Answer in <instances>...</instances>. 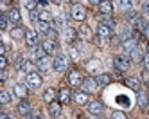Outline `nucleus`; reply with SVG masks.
<instances>
[{"label":"nucleus","instance_id":"nucleus-1","mask_svg":"<svg viewBox=\"0 0 149 119\" xmlns=\"http://www.w3.org/2000/svg\"><path fill=\"white\" fill-rule=\"evenodd\" d=\"M68 67V60L63 56V54H58V56L52 60V69H54L56 72H63V70H67Z\"/></svg>","mask_w":149,"mask_h":119},{"label":"nucleus","instance_id":"nucleus-2","mask_svg":"<svg viewBox=\"0 0 149 119\" xmlns=\"http://www.w3.org/2000/svg\"><path fill=\"white\" fill-rule=\"evenodd\" d=\"M113 67L119 72H126V70H130V60L124 58V56H115L113 58Z\"/></svg>","mask_w":149,"mask_h":119},{"label":"nucleus","instance_id":"nucleus-3","mask_svg":"<svg viewBox=\"0 0 149 119\" xmlns=\"http://www.w3.org/2000/svg\"><path fill=\"white\" fill-rule=\"evenodd\" d=\"M97 87H99V83H97V80L95 78H84L83 80V83H81V89H83V92H95L97 90Z\"/></svg>","mask_w":149,"mask_h":119},{"label":"nucleus","instance_id":"nucleus-4","mask_svg":"<svg viewBox=\"0 0 149 119\" xmlns=\"http://www.w3.org/2000/svg\"><path fill=\"white\" fill-rule=\"evenodd\" d=\"M70 16H72L74 20L81 22V20H84V16H86V11H84V7H83V6L74 4V6H72V9H70Z\"/></svg>","mask_w":149,"mask_h":119},{"label":"nucleus","instance_id":"nucleus-5","mask_svg":"<svg viewBox=\"0 0 149 119\" xmlns=\"http://www.w3.org/2000/svg\"><path fill=\"white\" fill-rule=\"evenodd\" d=\"M83 74L79 72V70H76V69H74V70H70L68 72V83L70 85H74V87H79L81 83H83Z\"/></svg>","mask_w":149,"mask_h":119},{"label":"nucleus","instance_id":"nucleus-6","mask_svg":"<svg viewBox=\"0 0 149 119\" xmlns=\"http://www.w3.org/2000/svg\"><path fill=\"white\" fill-rule=\"evenodd\" d=\"M111 35H113V31H111V27H110V25H106V24H99V27H97V36H99V38H106V40H110V38H111Z\"/></svg>","mask_w":149,"mask_h":119},{"label":"nucleus","instance_id":"nucleus-7","mask_svg":"<svg viewBox=\"0 0 149 119\" xmlns=\"http://www.w3.org/2000/svg\"><path fill=\"white\" fill-rule=\"evenodd\" d=\"M40 85H41V78H40V74H36V72L27 74V87H29V89H38Z\"/></svg>","mask_w":149,"mask_h":119},{"label":"nucleus","instance_id":"nucleus-8","mask_svg":"<svg viewBox=\"0 0 149 119\" xmlns=\"http://www.w3.org/2000/svg\"><path fill=\"white\" fill-rule=\"evenodd\" d=\"M25 42L29 47H36L38 45V32L36 31H25Z\"/></svg>","mask_w":149,"mask_h":119},{"label":"nucleus","instance_id":"nucleus-9","mask_svg":"<svg viewBox=\"0 0 149 119\" xmlns=\"http://www.w3.org/2000/svg\"><path fill=\"white\" fill-rule=\"evenodd\" d=\"M49 114H50V117H59V114H61V103L59 101L49 103Z\"/></svg>","mask_w":149,"mask_h":119},{"label":"nucleus","instance_id":"nucleus-10","mask_svg":"<svg viewBox=\"0 0 149 119\" xmlns=\"http://www.w3.org/2000/svg\"><path fill=\"white\" fill-rule=\"evenodd\" d=\"M88 112L93 114V115L101 114V112H102V103H101V101H90V103H88Z\"/></svg>","mask_w":149,"mask_h":119},{"label":"nucleus","instance_id":"nucleus-11","mask_svg":"<svg viewBox=\"0 0 149 119\" xmlns=\"http://www.w3.org/2000/svg\"><path fill=\"white\" fill-rule=\"evenodd\" d=\"M29 112H31V103L27 99H22L18 103V114L20 115H29Z\"/></svg>","mask_w":149,"mask_h":119},{"label":"nucleus","instance_id":"nucleus-12","mask_svg":"<svg viewBox=\"0 0 149 119\" xmlns=\"http://www.w3.org/2000/svg\"><path fill=\"white\" fill-rule=\"evenodd\" d=\"M122 47H124V51H126V52H131L133 49H136V40H135L133 36L126 38V40L122 42Z\"/></svg>","mask_w":149,"mask_h":119},{"label":"nucleus","instance_id":"nucleus-13","mask_svg":"<svg viewBox=\"0 0 149 119\" xmlns=\"http://www.w3.org/2000/svg\"><path fill=\"white\" fill-rule=\"evenodd\" d=\"M136 101H138V105H140V108H147V105H149V97H147L146 92L138 90V92H136Z\"/></svg>","mask_w":149,"mask_h":119},{"label":"nucleus","instance_id":"nucleus-14","mask_svg":"<svg viewBox=\"0 0 149 119\" xmlns=\"http://www.w3.org/2000/svg\"><path fill=\"white\" fill-rule=\"evenodd\" d=\"M41 47H43L45 54H54V52H56V42H54V40H45Z\"/></svg>","mask_w":149,"mask_h":119},{"label":"nucleus","instance_id":"nucleus-15","mask_svg":"<svg viewBox=\"0 0 149 119\" xmlns=\"http://www.w3.org/2000/svg\"><path fill=\"white\" fill-rule=\"evenodd\" d=\"M31 58H34V60H41V58H45V51L43 47H33L31 49Z\"/></svg>","mask_w":149,"mask_h":119},{"label":"nucleus","instance_id":"nucleus-16","mask_svg":"<svg viewBox=\"0 0 149 119\" xmlns=\"http://www.w3.org/2000/svg\"><path fill=\"white\" fill-rule=\"evenodd\" d=\"M74 101L77 105H86L88 103V94L86 92H76L74 94Z\"/></svg>","mask_w":149,"mask_h":119},{"label":"nucleus","instance_id":"nucleus-17","mask_svg":"<svg viewBox=\"0 0 149 119\" xmlns=\"http://www.w3.org/2000/svg\"><path fill=\"white\" fill-rule=\"evenodd\" d=\"M99 9H101L102 15H111L113 6H111V2H108V0H102V2L99 4Z\"/></svg>","mask_w":149,"mask_h":119},{"label":"nucleus","instance_id":"nucleus-18","mask_svg":"<svg viewBox=\"0 0 149 119\" xmlns=\"http://www.w3.org/2000/svg\"><path fill=\"white\" fill-rule=\"evenodd\" d=\"M27 92H29V90H27V87H25L24 83H16V85H15V94H16L18 97H22V99H24V97L27 96Z\"/></svg>","mask_w":149,"mask_h":119},{"label":"nucleus","instance_id":"nucleus-19","mask_svg":"<svg viewBox=\"0 0 149 119\" xmlns=\"http://www.w3.org/2000/svg\"><path fill=\"white\" fill-rule=\"evenodd\" d=\"M68 99H70V92H68L67 89H61V90L58 92V101H59L61 105H65V103H68Z\"/></svg>","mask_w":149,"mask_h":119},{"label":"nucleus","instance_id":"nucleus-20","mask_svg":"<svg viewBox=\"0 0 149 119\" xmlns=\"http://www.w3.org/2000/svg\"><path fill=\"white\" fill-rule=\"evenodd\" d=\"M7 16H9V22H13V24H18V22H20V11H18L16 7H13V9H9Z\"/></svg>","mask_w":149,"mask_h":119},{"label":"nucleus","instance_id":"nucleus-21","mask_svg":"<svg viewBox=\"0 0 149 119\" xmlns=\"http://www.w3.org/2000/svg\"><path fill=\"white\" fill-rule=\"evenodd\" d=\"M126 85L130 87L131 90H135V92L140 90V81H138L136 78H127V80H126Z\"/></svg>","mask_w":149,"mask_h":119},{"label":"nucleus","instance_id":"nucleus-22","mask_svg":"<svg viewBox=\"0 0 149 119\" xmlns=\"http://www.w3.org/2000/svg\"><path fill=\"white\" fill-rule=\"evenodd\" d=\"M63 36H65V40H67V42H72L74 38L77 36V32H76V29H72V27H67L65 31H63Z\"/></svg>","mask_w":149,"mask_h":119},{"label":"nucleus","instance_id":"nucleus-23","mask_svg":"<svg viewBox=\"0 0 149 119\" xmlns=\"http://www.w3.org/2000/svg\"><path fill=\"white\" fill-rule=\"evenodd\" d=\"M95 80H97V83H99L101 87H108V85H110V81H111L108 74H99V76H97Z\"/></svg>","mask_w":149,"mask_h":119},{"label":"nucleus","instance_id":"nucleus-24","mask_svg":"<svg viewBox=\"0 0 149 119\" xmlns=\"http://www.w3.org/2000/svg\"><path fill=\"white\" fill-rule=\"evenodd\" d=\"M130 58H131L133 61H142V60H144V54L140 52V49H133V51L130 52Z\"/></svg>","mask_w":149,"mask_h":119},{"label":"nucleus","instance_id":"nucleus-25","mask_svg":"<svg viewBox=\"0 0 149 119\" xmlns=\"http://www.w3.org/2000/svg\"><path fill=\"white\" fill-rule=\"evenodd\" d=\"M49 67H50V63H49V58H47V56H45V58H41V60H38V69H40V70L47 72Z\"/></svg>","mask_w":149,"mask_h":119},{"label":"nucleus","instance_id":"nucleus-26","mask_svg":"<svg viewBox=\"0 0 149 119\" xmlns=\"http://www.w3.org/2000/svg\"><path fill=\"white\" fill-rule=\"evenodd\" d=\"M38 31L40 32H47L50 31V25H49V22H45V20H38Z\"/></svg>","mask_w":149,"mask_h":119},{"label":"nucleus","instance_id":"nucleus-27","mask_svg":"<svg viewBox=\"0 0 149 119\" xmlns=\"http://www.w3.org/2000/svg\"><path fill=\"white\" fill-rule=\"evenodd\" d=\"M22 70H25L27 74H33V72H36V65H34V63H31V61H27V60H25V63L22 65Z\"/></svg>","mask_w":149,"mask_h":119},{"label":"nucleus","instance_id":"nucleus-28","mask_svg":"<svg viewBox=\"0 0 149 119\" xmlns=\"http://www.w3.org/2000/svg\"><path fill=\"white\" fill-rule=\"evenodd\" d=\"M54 97H56V92L52 90V89H47V90L43 92V99H45L47 103H52V101H54Z\"/></svg>","mask_w":149,"mask_h":119},{"label":"nucleus","instance_id":"nucleus-29","mask_svg":"<svg viewBox=\"0 0 149 119\" xmlns=\"http://www.w3.org/2000/svg\"><path fill=\"white\" fill-rule=\"evenodd\" d=\"M9 101H11V94H9L7 90H0V103H2V105H7Z\"/></svg>","mask_w":149,"mask_h":119},{"label":"nucleus","instance_id":"nucleus-30","mask_svg":"<svg viewBox=\"0 0 149 119\" xmlns=\"http://www.w3.org/2000/svg\"><path fill=\"white\" fill-rule=\"evenodd\" d=\"M86 69H88L90 72H97V70H99V61H97V60H90V61L86 63Z\"/></svg>","mask_w":149,"mask_h":119},{"label":"nucleus","instance_id":"nucleus-31","mask_svg":"<svg viewBox=\"0 0 149 119\" xmlns=\"http://www.w3.org/2000/svg\"><path fill=\"white\" fill-rule=\"evenodd\" d=\"M79 35H81L83 38H86V40H88V38L92 36V31H90V27H88V25H83V27L79 29Z\"/></svg>","mask_w":149,"mask_h":119},{"label":"nucleus","instance_id":"nucleus-32","mask_svg":"<svg viewBox=\"0 0 149 119\" xmlns=\"http://www.w3.org/2000/svg\"><path fill=\"white\" fill-rule=\"evenodd\" d=\"M7 25H9V16H7V15H2V16H0V29L6 31Z\"/></svg>","mask_w":149,"mask_h":119},{"label":"nucleus","instance_id":"nucleus-33","mask_svg":"<svg viewBox=\"0 0 149 119\" xmlns=\"http://www.w3.org/2000/svg\"><path fill=\"white\" fill-rule=\"evenodd\" d=\"M38 6V0H25V7L29 11H34V7Z\"/></svg>","mask_w":149,"mask_h":119},{"label":"nucleus","instance_id":"nucleus-34","mask_svg":"<svg viewBox=\"0 0 149 119\" xmlns=\"http://www.w3.org/2000/svg\"><path fill=\"white\" fill-rule=\"evenodd\" d=\"M111 119H127V117H126V114H124V112H120V110H115V112L111 114Z\"/></svg>","mask_w":149,"mask_h":119},{"label":"nucleus","instance_id":"nucleus-35","mask_svg":"<svg viewBox=\"0 0 149 119\" xmlns=\"http://www.w3.org/2000/svg\"><path fill=\"white\" fill-rule=\"evenodd\" d=\"M11 36H13L15 40H18V38H22V36H25V32H22V29H15V31L11 32Z\"/></svg>","mask_w":149,"mask_h":119},{"label":"nucleus","instance_id":"nucleus-36","mask_svg":"<svg viewBox=\"0 0 149 119\" xmlns=\"http://www.w3.org/2000/svg\"><path fill=\"white\" fill-rule=\"evenodd\" d=\"M52 18V15L49 13V11H41V13H40V20H45V22H49Z\"/></svg>","mask_w":149,"mask_h":119},{"label":"nucleus","instance_id":"nucleus-37","mask_svg":"<svg viewBox=\"0 0 149 119\" xmlns=\"http://www.w3.org/2000/svg\"><path fill=\"white\" fill-rule=\"evenodd\" d=\"M68 54H70V56H72V60H77V58H79V52H77L76 49H74V47H72V49L68 51Z\"/></svg>","mask_w":149,"mask_h":119},{"label":"nucleus","instance_id":"nucleus-38","mask_svg":"<svg viewBox=\"0 0 149 119\" xmlns=\"http://www.w3.org/2000/svg\"><path fill=\"white\" fill-rule=\"evenodd\" d=\"M6 65H7V60H6V56H0V69H6Z\"/></svg>","mask_w":149,"mask_h":119},{"label":"nucleus","instance_id":"nucleus-39","mask_svg":"<svg viewBox=\"0 0 149 119\" xmlns=\"http://www.w3.org/2000/svg\"><path fill=\"white\" fill-rule=\"evenodd\" d=\"M38 6L40 7H47L49 6V0H38Z\"/></svg>","mask_w":149,"mask_h":119},{"label":"nucleus","instance_id":"nucleus-40","mask_svg":"<svg viewBox=\"0 0 149 119\" xmlns=\"http://www.w3.org/2000/svg\"><path fill=\"white\" fill-rule=\"evenodd\" d=\"M119 2H120V6H122V7H130V6H131L130 0H119Z\"/></svg>","mask_w":149,"mask_h":119},{"label":"nucleus","instance_id":"nucleus-41","mask_svg":"<svg viewBox=\"0 0 149 119\" xmlns=\"http://www.w3.org/2000/svg\"><path fill=\"white\" fill-rule=\"evenodd\" d=\"M38 18H40V15L36 11H31V20H38Z\"/></svg>","mask_w":149,"mask_h":119},{"label":"nucleus","instance_id":"nucleus-42","mask_svg":"<svg viewBox=\"0 0 149 119\" xmlns=\"http://www.w3.org/2000/svg\"><path fill=\"white\" fill-rule=\"evenodd\" d=\"M142 7H144V11H146V13H149V0H146V2L142 4Z\"/></svg>","mask_w":149,"mask_h":119},{"label":"nucleus","instance_id":"nucleus-43","mask_svg":"<svg viewBox=\"0 0 149 119\" xmlns=\"http://www.w3.org/2000/svg\"><path fill=\"white\" fill-rule=\"evenodd\" d=\"M0 78H2V81H6V80H7V70H6V69L2 70V76H0Z\"/></svg>","mask_w":149,"mask_h":119},{"label":"nucleus","instance_id":"nucleus-44","mask_svg":"<svg viewBox=\"0 0 149 119\" xmlns=\"http://www.w3.org/2000/svg\"><path fill=\"white\" fill-rule=\"evenodd\" d=\"M88 2H90V4H93V6H99L102 0H88Z\"/></svg>","mask_w":149,"mask_h":119},{"label":"nucleus","instance_id":"nucleus-45","mask_svg":"<svg viewBox=\"0 0 149 119\" xmlns=\"http://www.w3.org/2000/svg\"><path fill=\"white\" fill-rule=\"evenodd\" d=\"M4 52H6V47H4V43H0V54L4 56Z\"/></svg>","mask_w":149,"mask_h":119},{"label":"nucleus","instance_id":"nucleus-46","mask_svg":"<svg viewBox=\"0 0 149 119\" xmlns=\"http://www.w3.org/2000/svg\"><path fill=\"white\" fill-rule=\"evenodd\" d=\"M144 61H146V67H147V70H149V54H147V56L144 58Z\"/></svg>","mask_w":149,"mask_h":119},{"label":"nucleus","instance_id":"nucleus-47","mask_svg":"<svg viewBox=\"0 0 149 119\" xmlns=\"http://www.w3.org/2000/svg\"><path fill=\"white\" fill-rule=\"evenodd\" d=\"M27 119H40V114H34V115H29Z\"/></svg>","mask_w":149,"mask_h":119},{"label":"nucleus","instance_id":"nucleus-48","mask_svg":"<svg viewBox=\"0 0 149 119\" xmlns=\"http://www.w3.org/2000/svg\"><path fill=\"white\" fill-rule=\"evenodd\" d=\"M0 119H11V117H9L7 114H0Z\"/></svg>","mask_w":149,"mask_h":119},{"label":"nucleus","instance_id":"nucleus-49","mask_svg":"<svg viewBox=\"0 0 149 119\" xmlns=\"http://www.w3.org/2000/svg\"><path fill=\"white\" fill-rule=\"evenodd\" d=\"M147 54H149V43H147Z\"/></svg>","mask_w":149,"mask_h":119},{"label":"nucleus","instance_id":"nucleus-50","mask_svg":"<svg viewBox=\"0 0 149 119\" xmlns=\"http://www.w3.org/2000/svg\"><path fill=\"white\" fill-rule=\"evenodd\" d=\"M147 89H149V81H147Z\"/></svg>","mask_w":149,"mask_h":119},{"label":"nucleus","instance_id":"nucleus-51","mask_svg":"<svg viewBox=\"0 0 149 119\" xmlns=\"http://www.w3.org/2000/svg\"><path fill=\"white\" fill-rule=\"evenodd\" d=\"M56 2H59V0H56Z\"/></svg>","mask_w":149,"mask_h":119}]
</instances>
